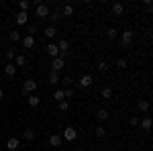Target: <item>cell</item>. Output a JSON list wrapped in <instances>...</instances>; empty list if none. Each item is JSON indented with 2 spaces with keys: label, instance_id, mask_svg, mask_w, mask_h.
<instances>
[{
  "label": "cell",
  "instance_id": "60d3db41",
  "mask_svg": "<svg viewBox=\"0 0 153 151\" xmlns=\"http://www.w3.org/2000/svg\"><path fill=\"white\" fill-rule=\"evenodd\" d=\"M0 151H2V145H0Z\"/></svg>",
  "mask_w": 153,
  "mask_h": 151
},
{
  "label": "cell",
  "instance_id": "d6a6232c",
  "mask_svg": "<svg viewBox=\"0 0 153 151\" xmlns=\"http://www.w3.org/2000/svg\"><path fill=\"white\" fill-rule=\"evenodd\" d=\"M98 71H102V74L108 71V63H106V61H100V63H98Z\"/></svg>",
  "mask_w": 153,
  "mask_h": 151
},
{
  "label": "cell",
  "instance_id": "7c38bea8",
  "mask_svg": "<svg viewBox=\"0 0 153 151\" xmlns=\"http://www.w3.org/2000/svg\"><path fill=\"white\" fill-rule=\"evenodd\" d=\"M21 41H23V47H25V49H31V47H35V37H31V35L23 37Z\"/></svg>",
  "mask_w": 153,
  "mask_h": 151
},
{
  "label": "cell",
  "instance_id": "8992f818",
  "mask_svg": "<svg viewBox=\"0 0 153 151\" xmlns=\"http://www.w3.org/2000/svg\"><path fill=\"white\" fill-rule=\"evenodd\" d=\"M63 68H65V59H63V57H55V59H53V63H51V71H57V74H59Z\"/></svg>",
  "mask_w": 153,
  "mask_h": 151
},
{
  "label": "cell",
  "instance_id": "52a82bcc",
  "mask_svg": "<svg viewBox=\"0 0 153 151\" xmlns=\"http://www.w3.org/2000/svg\"><path fill=\"white\" fill-rule=\"evenodd\" d=\"M27 104L31 106V108H37V106L41 104V96H37V94H29V96H27Z\"/></svg>",
  "mask_w": 153,
  "mask_h": 151
},
{
  "label": "cell",
  "instance_id": "6da1fadb",
  "mask_svg": "<svg viewBox=\"0 0 153 151\" xmlns=\"http://www.w3.org/2000/svg\"><path fill=\"white\" fill-rule=\"evenodd\" d=\"M133 37H135V33H133L131 29H127V31L120 35V43H123V47H131L133 45Z\"/></svg>",
  "mask_w": 153,
  "mask_h": 151
},
{
  "label": "cell",
  "instance_id": "30bf717a",
  "mask_svg": "<svg viewBox=\"0 0 153 151\" xmlns=\"http://www.w3.org/2000/svg\"><path fill=\"white\" fill-rule=\"evenodd\" d=\"M45 51H47V53H49V55H51L53 59L59 57V49H57V45H55V43H49V45L45 47Z\"/></svg>",
  "mask_w": 153,
  "mask_h": 151
},
{
  "label": "cell",
  "instance_id": "d590c367",
  "mask_svg": "<svg viewBox=\"0 0 153 151\" xmlns=\"http://www.w3.org/2000/svg\"><path fill=\"white\" fill-rule=\"evenodd\" d=\"M117 65H118V68H127V59H123V57H120V59L117 61Z\"/></svg>",
  "mask_w": 153,
  "mask_h": 151
},
{
  "label": "cell",
  "instance_id": "2e32d148",
  "mask_svg": "<svg viewBox=\"0 0 153 151\" xmlns=\"http://www.w3.org/2000/svg\"><path fill=\"white\" fill-rule=\"evenodd\" d=\"M110 10H112V14H117V16H120V14L125 12V6H123L120 2H114V4L110 6Z\"/></svg>",
  "mask_w": 153,
  "mask_h": 151
},
{
  "label": "cell",
  "instance_id": "7a4b0ae2",
  "mask_svg": "<svg viewBox=\"0 0 153 151\" xmlns=\"http://www.w3.org/2000/svg\"><path fill=\"white\" fill-rule=\"evenodd\" d=\"M35 90H37V82H35V80H27V82L23 84V94H25V96L35 94Z\"/></svg>",
  "mask_w": 153,
  "mask_h": 151
},
{
  "label": "cell",
  "instance_id": "d6986e66",
  "mask_svg": "<svg viewBox=\"0 0 153 151\" xmlns=\"http://www.w3.org/2000/svg\"><path fill=\"white\" fill-rule=\"evenodd\" d=\"M4 74H6L8 78H12V76L16 74V65H14V63H8V65H4Z\"/></svg>",
  "mask_w": 153,
  "mask_h": 151
},
{
  "label": "cell",
  "instance_id": "3957f363",
  "mask_svg": "<svg viewBox=\"0 0 153 151\" xmlns=\"http://www.w3.org/2000/svg\"><path fill=\"white\" fill-rule=\"evenodd\" d=\"M49 12H51V10H49L47 4H39V6L35 8V16H39V19H47Z\"/></svg>",
  "mask_w": 153,
  "mask_h": 151
},
{
  "label": "cell",
  "instance_id": "e575fe53",
  "mask_svg": "<svg viewBox=\"0 0 153 151\" xmlns=\"http://www.w3.org/2000/svg\"><path fill=\"white\" fill-rule=\"evenodd\" d=\"M27 31H29V35H31V37H33V35L37 33V29L33 27V25H29V27H27Z\"/></svg>",
  "mask_w": 153,
  "mask_h": 151
},
{
  "label": "cell",
  "instance_id": "277c9868",
  "mask_svg": "<svg viewBox=\"0 0 153 151\" xmlns=\"http://www.w3.org/2000/svg\"><path fill=\"white\" fill-rule=\"evenodd\" d=\"M76 137H78V131H76L74 127H65V129H63V137H61V139H65V141H74Z\"/></svg>",
  "mask_w": 153,
  "mask_h": 151
},
{
  "label": "cell",
  "instance_id": "9a60e30c",
  "mask_svg": "<svg viewBox=\"0 0 153 151\" xmlns=\"http://www.w3.org/2000/svg\"><path fill=\"white\" fill-rule=\"evenodd\" d=\"M27 19H29V14L27 12H16V16H14V21H16V25H27Z\"/></svg>",
  "mask_w": 153,
  "mask_h": 151
},
{
  "label": "cell",
  "instance_id": "e0dca14e",
  "mask_svg": "<svg viewBox=\"0 0 153 151\" xmlns=\"http://www.w3.org/2000/svg\"><path fill=\"white\" fill-rule=\"evenodd\" d=\"M49 21H51V27H55V25L59 23V19H61V14H59V10H55V12H49V16H47Z\"/></svg>",
  "mask_w": 153,
  "mask_h": 151
},
{
  "label": "cell",
  "instance_id": "836d02e7",
  "mask_svg": "<svg viewBox=\"0 0 153 151\" xmlns=\"http://www.w3.org/2000/svg\"><path fill=\"white\" fill-rule=\"evenodd\" d=\"M63 96H65V100H68V98H74V90H71V88H65V90H63Z\"/></svg>",
  "mask_w": 153,
  "mask_h": 151
},
{
  "label": "cell",
  "instance_id": "f546056e",
  "mask_svg": "<svg viewBox=\"0 0 153 151\" xmlns=\"http://www.w3.org/2000/svg\"><path fill=\"white\" fill-rule=\"evenodd\" d=\"M106 35H108V39H114V37L118 35V31H117V29H114V27H110V29L106 31Z\"/></svg>",
  "mask_w": 153,
  "mask_h": 151
},
{
  "label": "cell",
  "instance_id": "f1b7e54d",
  "mask_svg": "<svg viewBox=\"0 0 153 151\" xmlns=\"http://www.w3.org/2000/svg\"><path fill=\"white\" fill-rule=\"evenodd\" d=\"M14 57H16V53H14V49L10 47V49L6 51V59H8V63H12V59H14Z\"/></svg>",
  "mask_w": 153,
  "mask_h": 151
},
{
  "label": "cell",
  "instance_id": "9c48e42d",
  "mask_svg": "<svg viewBox=\"0 0 153 151\" xmlns=\"http://www.w3.org/2000/svg\"><path fill=\"white\" fill-rule=\"evenodd\" d=\"M61 143H63V139H61L59 133H53V135L49 137V145H51V147H61Z\"/></svg>",
  "mask_w": 153,
  "mask_h": 151
},
{
  "label": "cell",
  "instance_id": "7402d4cb",
  "mask_svg": "<svg viewBox=\"0 0 153 151\" xmlns=\"http://www.w3.org/2000/svg\"><path fill=\"white\" fill-rule=\"evenodd\" d=\"M139 123H141V127L145 129V131H149V129H151V118H149V116H145V118H143V121H139Z\"/></svg>",
  "mask_w": 153,
  "mask_h": 151
},
{
  "label": "cell",
  "instance_id": "1f68e13d",
  "mask_svg": "<svg viewBox=\"0 0 153 151\" xmlns=\"http://www.w3.org/2000/svg\"><path fill=\"white\" fill-rule=\"evenodd\" d=\"M68 108H70V102H68V100H61V102H59V110H61V112H65Z\"/></svg>",
  "mask_w": 153,
  "mask_h": 151
},
{
  "label": "cell",
  "instance_id": "cb8c5ba5",
  "mask_svg": "<svg viewBox=\"0 0 153 151\" xmlns=\"http://www.w3.org/2000/svg\"><path fill=\"white\" fill-rule=\"evenodd\" d=\"M74 14V6L71 4H65L63 6V12H61V16H71Z\"/></svg>",
  "mask_w": 153,
  "mask_h": 151
},
{
  "label": "cell",
  "instance_id": "ab89813d",
  "mask_svg": "<svg viewBox=\"0 0 153 151\" xmlns=\"http://www.w3.org/2000/svg\"><path fill=\"white\" fill-rule=\"evenodd\" d=\"M76 151H84V149H76Z\"/></svg>",
  "mask_w": 153,
  "mask_h": 151
},
{
  "label": "cell",
  "instance_id": "4fadbf2b",
  "mask_svg": "<svg viewBox=\"0 0 153 151\" xmlns=\"http://www.w3.org/2000/svg\"><path fill=\"white\" fill-rule=\"evenodd\" d=\"M108 110H106V108H98V110H96V118H98V121H100V123H104V121H108Z\"/></svg>",
  "mask_w": 153,
  "mask_h": 151
},
{
  "label": "cell",
  "instance_id": "603a6c76",
  "mask_svg": "<svg viewBox=\"0 0 153 151\" xmlns=\"http://www.w3.org/2000/svg\"><path fill=\"white\" fill-rule=\"evenodd\" d=\"M29 6H31V2H29V0H21V2H19L21 12H29Z\"/></svg>",
  "mask_w": 153,
  "mask_h": 151
},
{
  "label": "cell",
  "instance_id": "4316f807",
  "mask_svg": "<svg viewBox=\"0 0 153 151\" xmlns=\"http://www.w3.org/2000/svg\"><path fill=\"white\" fill-rule=\"evenodd\" d=\"M100 94H102V98H104V100L112 98V90H110V88H102V90H100Z\"/></svg>",
  "mask_w": 153,
  "mask_h": 151
},
{
  "label": "cell",
  "instance_id": "5bb4252c",
  "mask_svg": "<svg viewBox=\"0 0 153 151\" xmlns=\"http://www.w3.org/2000/svg\"><path fill=\"white\" fill-rule=\"evenodd\" d=\"M23 137H25V141H35L37 139L35 129H27V131H23Z\"/></svg>",
  "mask_w": 153,
  "mask_h": 151
},
{
  "label": "cell",
  "instance_id": "74e56055",
  "mask_svg": "<svg viewBox=\"0 0 153 151\" xmlns=\"http://www.w3.org/2000/svg\"><path fill=\"white\" fill-rule=\"evenodd\" d=\"M63 84H68V86L71 84V78H70V76H65V78H63Z\"/></svg>",
  "mask_w": 153,
  "mask_h": 151
},
{
  "label": "cell",
  "instance_id": "d4e9b609",
  "mask_svg": "<svg viewBox=\"0 0 153 151\" xmlns=\"http://www.w3.org/2000/svg\"><path fill=\"white\" fill-rule=\"evenodd\" d=\"M23 37H21V31H10V41L12 43H16V41H21Z\"/></svg>",
  "mask_w": 153,
  "mask_h": 151
},
{
  "label": "cell",
  "instance_id": "f35d334b",
  "mask_svg": "<svg viewBox=\"0 0 153 151\" xmlns=\"http://www.w3.org/2000/svg\"><path fill=\"white\" fill-rule=\"evenodd\" d=\"M2 98H4V92H2V88H0V100H2Z\"/></svg>",
  "mask_w": 153,
  "mask_h": 151
},
{
  "label": "cell",
  "instance_id": "484cf974",
  "mask_svg": "<svg viewBox=\"0 0 153 151\" xmlns=\"http://www.w3.org/2000/svg\"><path fill=\"white\" fill-rule=\"evenodd\" d=\"M94 135L102 139V137H106V129H104V127H96V129H94Z\"/></svg>",
  "mask_w": 153,
  "mask_h": 151
},
{
  "label": "cell",
  "instance_id": "4dcf8cb0",
  "mask_svg": "<svg viewBox=\"0 0 153 151\" xmlns=\"http://www.w3.org/2000/svg\"><path fill=\"white\" fill-rule=\"evenodd\" d=\"M14 61H16V65H25V63H27V57H25V55H16Z\"/></svg>",
  "mask_w": 153,
  "mask_h": 151
},
{
  "label": "cell",
  "instance_id": "44dd1931",
  "mask_svg": "<svg viewBox=\"0 0 153 151\" xmlns=\"http://www.w3.org/2000/svg\"><path fill=\"white\" fill-rule=\"evenodd\" d=\"M49 84H59V74L57 71H49Z\"/></svg>",
  "mask_w": 153,
  "mask_h": 151
},
{
  "label": "cell",
  "instance_id": "ba28073f",
  "mask_svg": "<svg viewBox=\"0 0 153 151\" xmlns=\"http://www.w3.org/2000/svg\"><path fill=\"white\" fill-rule=\"evenodd\" d=\"M92 76H90V74H84L82 78H80V82H78V86H80V88H90V86H92Z\"/></svg>",
  "mask_w": 153,
  "mask_h": 151
},
{
  "label": "cell",
  "instance_id": "ac0fdd59",
  "mask_svg": "<svg viewBox=\"0 0 153 151\" xmlns=\"http://www.w3.org/2000/svg\"><path fill=\"white\" fill-rule=\"evenodd\" d=\"M43 35L47 37V39H53V37L57 35V29L55 27H47V29H43Z\"/></svg>",
  "mask_w": 153,
  "mask_h": 151
},
{
  "label": "cell",
  "instance_id": "5b68a950",
  "mask_svg": "<svg viewBox=\"0 0 153 151\" xmlns=\"http://www.w3.org/2000/svg\"><path fill=\"white\" fill-rule=\"evenodd\" d=\"M59 49V57H63V53H68L70 51V41L68 39H59V43H55Z\"/></svg>",
  "mask_w": 153,
  "mask_h": 151
},
{
  "label": "cell",
  "instance_id": "8d00e7d4",
  "mask_svg": "<svg viewBox=\"0 0 153 151\" xmlns=\"http://www.w3.org/2000/svg\"><path fill=\"white\" fill-rule=\"evenodd\" d=\"M131 125H133V127H137V125H139V118H137V116H133V118H131Z\"/></svg>",
  "mask_w": 153,
  "mask_h": 151
},
{
  "label": "cell",
  "instance_id": "ffe728a7",
  "mask_svg": "<svg viewBox=\"0 0 153 151\" xmlns=\"http://www.w3.org/2000/svg\"><path fill=\"white\" fill-rule=\"evenodd\" d=\"M137 108H139L141 112H147V110H149V100H139V102H137Z\"/></svg>",
  "mask_w": 153,
  "mask_h": 151
},
{
  "label": "cell",
  "instance_id": "83f0119b",
  "mask_svg": "<svg viewBox=\"0 0 153 151\" xmlns=\"http://www.w3.org/2000/svg\"><path fill=\"white\" fill-rule=\"evenodd\" d=\"M53 98H55L57 102H61V100H65V96H63V90H55V92H53Z\"/></svg>",
  "mask_w": 153,
  "mask_h": 151
},
{
  "label": "cell",
  "instance_id": "8fae6325",
  "mask_svg": "<svg viewBox=\"0 0 153 151\" xmlns=\"http://www.w3.org/2000/svg\"><path fill=\"white\" fill-rule=\"evenodd\" d=\"M19 145H21V141L16 139V137H10V139L6 141V149H10V151H16Z\"/></svg>",
  "mask_w": 153,
  "mask_h": 151
}]
</instances>
